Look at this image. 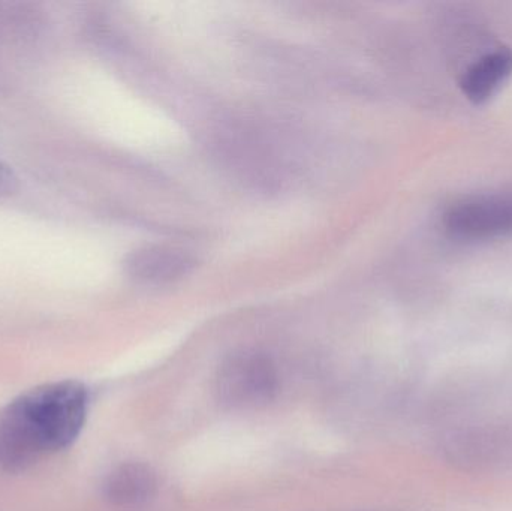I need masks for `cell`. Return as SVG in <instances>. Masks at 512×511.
Instances as JSON below:
<instances>
[{"label":"cell","mask_w":512,"mask_h":511,"mask_svg":"<svg viewBox=\"0 0 512 511\" xmlns=\"http://www.w3.org/2000/svg\"><path fill=\"white\" fill-rule=\"evenodd\" d=\"M511 75L512 50L507 47L498 48L481 56L463 72L460 89L469 101L484 104Z\"/></svg>","instance_id":"obj_4"},{"label":"cell","mask_w":512,"mask_h":511,"mask_svg":"<svg viewBox=\"0 0 512 511\" xmlns=\"http://www.w3.org/2000/svg\"><path fill=\"white\" fill-rule=\"evenodd\" d=\"M444 224L459 239L507 236L512 233V195H481L457 201L445 213Z\"/></svg>","instance_id":"obj_3"},{"label":"cell","mask_w":512,"mask_h":511,"mask_svg":"<svg viewBox=\"0 0 512 511\" xmlns=\"http://www.w3.org/2000/svg\"><path fill=\"white\" fill-rule=\"evenodd\" d=\"M276 378L267 357L258 353L236 354L219 372V396L231 407H258L276 392Z\"/></svg>","instance_id":"obj_2"},{"label":"cell","mask_w":512,"mask_h":511,"mask_svg":"<svg viewBox=\"0 0 512 511\" xmlns=\"http://www.w3.org/2000/svg\"><path fill=\"white\" fill-rule=\"evenodd\" d=\"M15 177L6 165L0 162V195L9 194L14 191Z\"/></svg>","instance_id":"obj_7"},{"label":"cell","mask_w":512,"mask_h":511,"mask_svg":"<svg viewBox=\"0 0 512 511\" xmlns=\"http://www.w3.org/2000/svg\"><path fill=\"white\" fill-rule=\"evenodd\" d=\"M192 267L191 258L176 249L146 248L128 261L129 275L147 284H162L182 278Z\"/></svg>","instance_id":"obj_5"},{"label":"cell","mask_w":512,"mask_h":511,"mask_svg":"<svg viewBox=\"0 0 512 511\" xmlns=\"http://www.w3.org/2000/svg\"><path fill=\"white\" fill-rule=\"evenodd\" d=\"M155 476L144 465L126 464L114 470L105 483V497L111 503L138 504L155 491Z\"/></svg>","instance_id":"obj_6"},{"label":"cell","mask_w":512,"mask_h":511,"mask_svg":"<svg viewBox=\"0 0 512 511\" xmlns=\"http://www.w3.org/2000/svg\"><path fill=\"white\" fill-rule=\"evenodd\" d=\"M89 393L78 381L29 390L0 410V470L20 473L68 449L83 429Z\"/></svg>","instance_id":"obj_1"}]
</instances>
